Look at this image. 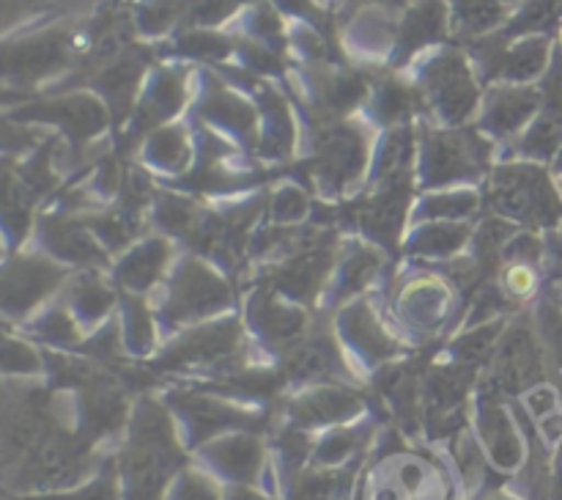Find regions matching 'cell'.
<instances>
[{
	"label": "cell",
	"mask_w": 562,
	"mask_h": 500,
	"mask_svg": "<svg viewBox=\"0 0 562 500\" xmlns=\"http://www.w3.org/2000/svg\"><path fill=\"white\" fill-rule=\"evenodd\" d=\"M499 203L508 207L510 212L521 214V218H543L549 223L560 212L552 190L547 187V179L527 168L516 170V176H503V181H499Z\"/></svg>",
	"instance_id": "obj_1"
}]
</instances>
